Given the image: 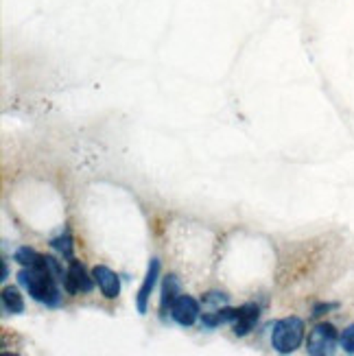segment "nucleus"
Here are the masks:
<instances>
[{
    "label": "nucleus",
    "instance_id": "nucleus-1",
    "mask_svg": "<svg viewBox=\"0 0 354 356\" xmlns=\"http://www.w3.org/2000/svg\"><path fill=\"white\" fill-rule=\"evenodd\" d=\"M18 280L29 291V296L33 300H38L40 304L59 306L61 291L55 282L57 280L55 273L51 271L49 262H46V256H44V262L40 267H24L18 275Z\"/></svg>",
    "mask_w": 354,
    "mask_h": 356
},
{
    "label": "nucleus",
    "instance_id": "nucleus-2",
    "mask_svg": "<svg viewBox=\"0 0 354 356\" xmlns=\"http://www.w3.org/2000/svg\"><path fill=\"white\" fill-rule=\"evenodd\" d=\"M304 341V321L300 317H287L280 319L273 326L271 334V346L275 352L280 354H291L296 352Z\"/></svg>",
    "mask_w": 354,
    "mask_h": 356
},
{
    "label": "nucleus",
    "instance_id": "nucleus-3",
    "mask_svg": "<svg viewBox=\"0 0 354 356\" xmlns=\"http://www.w3.org/2000/svg\"><path fill=\"white\" fill-rule=\"evenodd\" d=\"M337 328L332 323H319L315 326L309 334V354L313 356H328V354H335V348H337Z\"/></svg>",
    "mask_w": 354,
    "mask_h": 356
},
{
    "label": "nucleus",
    "instance_id": "nucleus-4",
    "mask_svg": "<svg viewBox=\"0 0 354 356\" xmlns=\"http://www.w3.org/2000/svg\"><path fill=\"white\" fill-rule=\"evenodd\" d=\"M199 302L191 296H179L171 306V317L179 323V326L188 328L199 319Z\"/></svg>",
    "mask_w": 354,
    "mask_h": 356
},
{
    "label": "nucleus",
    "instance_id": "nucleus-5",
    "mask_svg": "<svg viewBox=\"0 0 354 356\" xmlns=\"http://www.w3.org/2000/svg\"><path fill=\"white\" fill-rule=\"evenodd\" d=\"M95 277V275H92ZM92 277L86 273V269H83V265L81 262H77L74 258L70 260V267H68V275H66V282H64V286H66V291L68 293H90L92 291V286H95V282H92Z\"/></svg>",
    "mask_w": 354,
    "mask_h": 356
},
{
    "label": "nucleus",
    "instance_id": "nucleus-6",
    "mask_svg": "<svg viewBox=\"0 0 354 356\" xmlns=\"http://www.w3.org/2000/svg\"><path fill=\"white\" fill-rule=\"evenodd\" d=\"M158 275H160V260L158 258H151L149 262V269H147V275H145V282L138 291V300H136V306H138V313L145 315L147 308H149V300H151V293L156 289V282H158Z\"/></svg>",
    "mask_w": 354,
    "mask_h": 356
},
{
    "label": "nucleus",
    "instance_id": "nucleus-7",
    "mask_svg": "<svg viewBox=\"0 0 354 356\" xmlns=\"http://www.w3.org/2000/svg\"><path fill=\"white\" fill-rule=\"evenodd\" d=\"M92 275H95V282L99 284V289H101V293H103L105 298H110V300L118 298L120 282H118V275L110 267L99 265V267L92 269Z\"/></svg>",
    "mask_w": 354,
    "mask_h": 356
},
{
    "label": "nucleus",
    "instance_id": "nucleus-8",
    "mask_svg": "<svg viewBox=\"0 0 354 356\" xmlns=\"http://www.w3.org/2000/svg\"><path fill=\"white\" fill-rule=\"evenodd\" d=\"M258 315H260V308L256 304H245L239 308V317L236 321L232 323V330L236 337H245L248 334L254 326H256V321H258Z\"/></svg>",
    "mask_w": 354,
    "mask_h": 356
},
{
    "label": "nucleus",
    "instance_id": "nucleus-9",
    "mask_svg": "<svg viewBox=\"0 0 354 356\" xmlns=\"http://www.w3.org/2000/svg\"><path fill=\"white\" fill-rule=\"evenodd\" d=\"M239 317V308H217V311L212 313H206L204 319H202V326L204 328H217V326H223V323H234Z\"/></svg>",
    "mask_w": 354,
    "mask_h": 356
},
{
    "label": "nucleus",
    "instance_id": "nucleus-10",
    "mask_svg": "<svg viewBox=\"0 0 354 356\" xmlns=\"http://www.w3.org/2000/svg\"><path fill=\"white\" fill-rule=\"evenodd\" d=\"M182 291V282L177 275H166L164 277V289H162V313L166 315V311H171L173 302L177 300Z\"/></svg>",
    "mask_w": 354,
    "mask_h": 356
},
{
    "label": "nucleus",
    "instance_id": "nucleus-11",
    "mask_svg": "<svg viewBox=\"0 0 354 356\" xmlns=\"http://www.w3.org/2000/svg\"><path fill=\"white\" fill-rule=\"evenodd\" d=\"M3 308H5V313H11V315L24 313V302L18 289H11V286L3 289Z\"/></svg>",
    "mask_w": 354,
    "mask_h": 356
},
{
    "label": "nucleus",
    "instance_id": "nucleus-12",
    "mask_svg": "<svg viewBox=\"0 0 354 356\" xmlns=\"http://www.w3.org/2000/svg\"><path fill=\"white\" fill-rule=\"evenodd\" d=\"M15 260H18L22 267H40L44 262V256H40L35 250H31V247H20V250L15 252Z\"/></svg>",
    "mask_w": 354,
    "mask_h": 356
},
{
    "label": "nucleus",
    "instance_id": "nucleus-13",
    "mask_svg": "<svg viewBox=\"0 0 354 356\" xmlns=\"http://www.w3.org/2000/svg\"><path fill=\"white\" fill-rule=\"evenodd\" d=\"M51 247H53V250H57L66 260H72L74 258V254H72V238L68 234H61V236L53 238L51 241Z\"/></svg>",
    "mask_w": 354,
    "mask_h": 356
},
{
    "label": "nucleus",
    "instance_id": "nucleus-14",
    "mask_svg": "<svg viewBox=\"0 0 354 356\" xmlns=\"http://www.w3.org/2000/svg\"><path fill=\"white\" fill-rule=\"evenodd\" d=\"M227 302H230V296H225V293H221V291H210V293H206V296H204V304L212 306L214 311H217V308L227 306Z\"/></svg>",
    "mask_w": 354,
    "mask_h": 356
},
{
    "label": "nucleus",
    "instance_id": "nucleus-15",
    "mask_svg": "<svg viewBox=\"0 0 354 356\" xmlns=\"http://www.w3.org/2000/svg\"><path fill=\"white\" fill-rule=\"evenodd\" d=\"M341 348H344V352H348V354H354V323H350V326L344 330V334H341Z\"/></svg>",
    "mask_w": 354,
    "mask_h": 356
},
{
    "label": "nucleus",
    "instance_id": "nucleus-16",
    "mask_svg": "<svg viewBox=\"0 0 354 356\" xmlns=\"http://www.w3.org/2000/svg\"><path fill=\"white\" fill-rule=\"evenodd\" d=\"M330 308H337V304H319L313 308V317H319V315H324V311H330Z\"/></svg>",
    "mask_w": 354,
    "mask_h": 356
},
{
    "label": "nucleus",
    "instance_id": "nucleus-17",
    "mask_svg": "<svg viewBox=\"0 0 354 356\" xmlns=\"http://www.w3.org/2000/svg\"><path fill=\"white\" fill-rule=\"evenodd\" d=\"M9 277V267H7V262H3V280H7Z\"/></svg>",
    "mask_w": 354,
    "mask_h": 356
}]
</instances>
